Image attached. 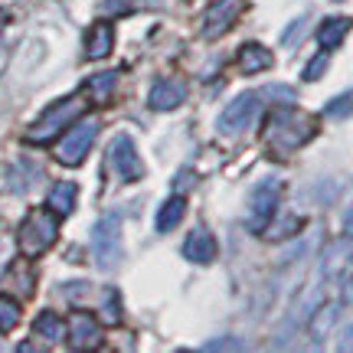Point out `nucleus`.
Wrapping results in <instances>:
<instances>
[{"label":"nucleus","instance_id":"obj_1","mask_svg":"<svg viewBox=\"0 0 353 353\" xmlns=\"http://www.w3.org/2000/svg\"><path fill=\"white\" fill-rule=\"evenodd\" d=\"M268 148L275 154H294L304 141L314 138V118L294 112V108H285V112H275L272 125H268Z\"/></svg>","mask_w":353,"mask_h":353},{"label":"nucleus","instance_id":"obj_2","mask_svg":"<svg viewBox=\"0 0 353 353\" xmlns=\"http://www.w3.org/2000/svg\"><path fill=\"white\" fill-rule=\"evenodd\" d=\"M56 232H59V223H56L52 213H46V210L30 213L23 219V226H20V249H23V255L33 259V255L46 252L56 242Z\"/></svg>","mask_w":353,"mask_h":353},{"label":"nucleus","instance_id":"obj_3","mask_svg":"<svg viewBox=\"0 0 353 353\" xmlns=\"http://www.w3.org/2000/svg\"><path fill=\"white\" fill-rule=\"evenodd\" d=\"M85 112V101H79V99H63L59 105H52L50 112L39 118L37 125L26 131V138L30 141H37V144H46V141H52L63 128H69V121H76L79 114Z\"/></svg>","mask_w":353,"mask_h":353},{"label":"nucleus","instance_id":"obj_4","mask_svg":"<svg viewBox=\"0 0 353 353\" xmlns=\"http://www.w3.org/2000/svg\"><path fill=\"white\" fill-rule=\"evenodd\" d=\"M259 112H262V92H245V95H239L226 112L219 114L216 128H219V134H229V138H232V134H242L245 128L255 125Z\"/></svg>","mask_w":353,"mask_h":353},{"label":"nucleus","instance_id":"obj_5","mask_svg":"<svg viewBox=\"0 0 353 353\" xmlns=\"http://www.w3.org/2000/svg\"><path fill=\"white\" fill-rule=\"evenodd\" d=\"M92 249L101 268H114L121 259V219L118 216H101L92 232Z\"/></svg>","mask_w":353,"mask_h":353},{"label":"nucleus","instance_id":"obj_6","mask_svg":"<svg viewBox=\"0 0 353 353\" xmlns=\"http://www.w3.org/2000/svg\"><path fill=\"white\" fill-rule=\"evenodd\" d=\"M278 200H281V180H275V176H265L252 187V210H249L252 232H265V226L272 223V216L278 210Z\"/></svg>","mask_w":353,"mask_h":353},{"label":"nucleus","instance_id":"obj_7","mask_svg":"<svg viewBox=\"0 0 353 353\" xmlns=\"http://www.w3.org/2000/svg\"><path fill=\"white\" fill-rule=\"evenodd\" d=\"M99 121L95 118H85V121H79L76 128H69V134H65L63 141H59V151H56V157L63 161V164L76 167L85 161L88 148L95 144V138H99Z\"/></svg>","mask_w":353,"mask_h":353},{"label":"nucleus","instance_id":"obj_8","mask_svg":"<svg viewBox=\"0 0 353 353\" xmlns=\"http://www.w3.org/2000/svg\"><path fill=\"white\" fill-rule=\"evenodd\" d=\"M108 164H112L114 176H118V180H125V183H134V180L144 176V164H141L138 151H134V141L128 138V134H118V138L112 141Z\"/></svg>","mask_w":353,"mask_h":353},{"label":"nucleus","instance_id":"obj_9","mask_svg":"<svg viewBox=\"0 0 353 353\" xmlns=\"http://www.w3.org/2000/svg\"><path fill=\"white\" fill-rule=\"evenodd\" d=\"M245 10V0H216L210 10L203 13V37L216 39L223 37L229 26L236 23V17Z\"/></svg>","mask_w":353,"mask_h":353},{"label":"nucleus","instance_id":"obj_10","mask_svg":"<svg viewBox=\"0 0 353 353\" xmlns=\"http://www.w3.org/2000/svg\"><path fill=\"white\" fill-rule=\"evenodd\" d=\"M183 99H187V82H180V79H161L157 85L151 88V108H157V112H170V108H176V105H183Z\"/></svg>","mask_w":353,"mask_h":353},{"label":"nucleus","instance_id":"obj_11","mask_svg":"<svg viewBox=\"0 0 353 353\" xmlns=\"http://www.w3.org/2000/svg\"><path fill=\"white\" fill-rule=\"evenodd\" d=\"M69 343L76 350H88V347H99V324L95 317L85 311H76L69 317Z\"/></svg>","mask_w":353,"mask_h":353},{"label":"nucleus","instance_id":"obj_12","mask_svg":"<svg viewBox=\"0 0 353 353\" xmlns=\"http://www.w3.org/2000/svg\"><path fill=\"white\" fill-rule=\"evenodd\" d=\"M183 255H187L190 262H196V265H206V262H213L216 259V239H213V232L210 229H193L187 236V242H183Z\"/></svg>","mask_w":353,"mask_h":353},{"label":"nucleus","instance_id":"obj_13","mask_svg":"<svg viewBox=\"0 0 353 353\" xmlns=\"http://www.w3.org/2000/svg\"><path fill=\"white\" fill-rule=\"evenodd\" d=\"M112 43H114V30L108 23H95L88 30V39H85V56L88 59H105L112 52Z\"/></svg>","mask_w":353,"mask_h":353},{"label":"nucleus","instance_id":"obj_14","mask_svg":"<svg viewBox=\"0 0 353 353\" xmlns=\"http://www.w3.org/2000/svg\"><path fill=\"white\" fill-rule=\"evenodd\" d=\"M272 63H275V59H272V52L265 50V46H259V43H245V46L239 50V69L242 72H249V76L268 69Z\"/></svg>","mask_w":353,"mask_h":353},{"label":"nucleus","instance_id":"obj_15","mask_svg":"<svg viewBox=\"0 0 353 353\" xmlns=\"http://www.w3.org/2000/svg\"><path fill=\"white\" fill-rule=\"evenodd\" d=\"M347 33H350V20H343V17H334V20H327V23L317 30V43H321L324 50H337Z\"/></svg>","mask_w":353,"mask_h":353},{"label":"nucleus","instance_id":"obj_16","mask_svg":"<svg viewBox=\"0 0 353 353\" xmlns=\"http://www.w3.org/2000/svg\"><path fill=\"white\" fill-rule=\"evenodd\" d=\"M76 196H79L76 183H56V187H52V193H50L52 213L69 216V213H72V206H76Z\"/></svg>","mask_w":353,"mask_h":353},{"label":"nucleus","instance_id":"obj_17","mask_svg":"<svg viewBox=\"0 0 353 353\" xmlns=\"http://www.w3.org/2000/svg\"><path fill=\"white\" fill-rule=\"evenodd\" d=\"M183 213H187L183 196H170V200L161 206V213H157V229H161V232H170V229L183 219Z\"/></svg>","mask_w":353,"mask_h":353},{"label":"nucleus","instance_id":"obj_18","mask_svg":"<svg viewBox=\"0 0 353 353\" xmlns=\"http://www.w3.org/2000/svg\"><path fill=\"white\" fill-rule=\"evenodd\" d=\"M33 330H37L43 341H50V343L63 341V321H59V314H52V311H43V314L33 321Z\"/></svg>","mask_w":353,"mask_h":353},{"label":"nucleus","instance_id":"obj_19","mask_svg":"<svg viewBox=\"0 0 353 353\" xmlns=\"http://www.w3.org/2000/svg\"><path fill=\"white\" fill-rule=\"evenodd\" d=\"M114 82H118V72H99V76L88 82V92L95 101H108L114 92Z\"/></svg>","mask_w":353,"mask_h":353},{"label":"nucleus","instance_id":"obj_20","mask_svg":"<svg viewBox=\"0 0 353 353\" xmlns=\"http://www.w3.org/2000/svg\"><path fill=\"white\" fill-rule=\"evenodd\" d=\"M20 324V304L13 298H0V334H7Z\"/></svg>","mask_w":353,"mask_h":353},{"label":"nucleus","instance_id":"obj_21","mask_svg":"<svg viewBox=\"0 0 353 353\" xmlns=\"http://www.w3.org/2000/svg\"><path fill=\"white\" fill-rule=\"evenodd\" d=\"M334 321H337V304H330V307H321V314L314 321V334L321 337L327 327H334Z\"/></svg>","mask_w":353,"mask_h":353},{"label":"nucleus","instance_id":"obj_22","mask_svg":"<svg viewBox=\"0 0 353 353\" xmlns=\"http://www.w3.org/2000/svg\"><path fill=\"white\" fill-rule=\"evenodd\" d=\"M324 69H327V50L321 52L317 59H311V63H307V69H304V79H311V82H314V79H321V72H324Z\"/></svg>","mask_w":353,"mask_h":353},{"label":"nucleus","instance_id":"obj_23","mask_svg":"<svg viewBox=\"0 0 353 353\" xmlns=\"http://www.w3.org/2000/svg\"><path fill=\"white\" fill-rule=\"evenodd\" d=\"M105 321H108V324H118V321H121V311H118V294H114V291L105 294Z\"/></svg>","mask_w":353,"mask_h":353},{"label":"nucleus","instance_id":"obj_24","mask_svg":"<svg viewBox=\"0 0 353 353\" xmlns=\"http://www.w3.org/2000/svg\"><path fill=\"white\" fill-rule=\"evenodd\" d=\"M353 108V95H341V99H334V105H327V114L330 118H341Z\"/></svg>","mask_w":353,"mask_h":353},{"label":"nucleus","instance_id":"obj_25","mask_svg":"<svg viewBox=\"0 0 353 353\" xmlns=\"http://www.w3.org/2000/svg\"><path fill=\"white\" fill-rule=\"evenodd\" d=\"M262 95H275V99H285V105L288 101H294V92L285 85H272V88H262Z\"/></svg>","mask_w":353,"mask_h":353},{"label":"nucleus","instance_id":"obj_26","mask_svg":"<svg viewBox=\"0 0 353 353\" xmlns=\"http://www.w3.org/2000/svg\"><path fill=\"white\" fill-rule=\"evenodd\" d=\"M203 350H239V343L236 341H213V343H206Z\"/></svg>","mask_w":353,"mask_h":353},{"label":"nucleus","instance_id":"obj_27","mask_svg":"<svg viewBox=\"0 0 353 353\" xmlns=\"http://www.w3.org/2000/svg\"><path fill=\"white\" fill-rule=\"evenodd\" d=\"M190 183H193V174H190V170H183V174L176 176V190H190Z\"/></svg>","mask_w":353,"mask_h":353},{"label":"nucleus","instance_id":"obj_28","mask_svg":"<svg viewBox=\"0 0 353 353\" xmlns=\"http://www.w3.org/2000/svg\"><path fill=\"white\" fill-rule=\"evenodd\" d=\"M7 259H10V242H7V239H0V268L7 265Z\"/></svg>","mask_w":353,"mask_h":353},{"label":"nucleus","instance_id":"obj_29","mask_svg":"<svg viewBox=\"0 0 353 353\" xmlns=\"http://www.w3.org/2000/svg\"><path fill=\"white\" fill-rule=\"evenodd\" d=\"M301 30H304V20H298V26H294V30H288V33H285V43H294V39L301 37Z\"/></svg>","mask_w":353,"mask_h":353},{"label":"nucleus","instance_id":"obj_30","mask_svg":"<svg viewBox=\"0 0 353 353\" xmlns=\"http://www.w3.org/2000/svg\"><path fill=\"white\" fill-rule=\"evenodd\" d=\"M343 350H353V324L347 327V334H343Z\"/></svg>","mask_w":353,"mask_h":353},{"label":"nucleus","instance_id":"obj_31","mask_svg":"<svg viewBox=\"0 0 353 353\" xmlns=\"http://www.w3.org/2000/svg\"><path fill=\"white\" fill-rule=\"evenodd\" d=\"M347 236H353V210L347 213Z\"/></svg>","mask_w":353,"mask_h":353}]
</instances>
